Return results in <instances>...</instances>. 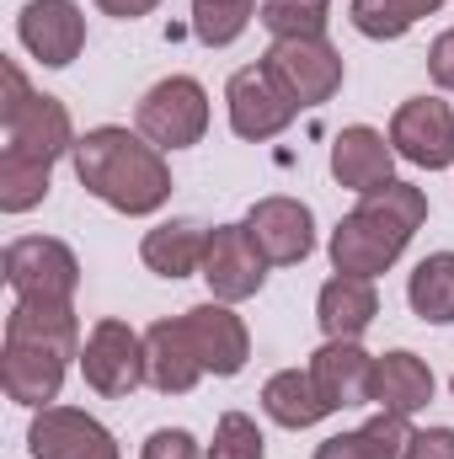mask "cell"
<instances>
[{
    "label": "cell",
    "mask_w": 454,
    "mask_h": 459,
    "mask_svg": "<svg viewBox=\"0 0 454 459\" xmlns=\"http://www.w3.org/2000/svg\"><path fill=\"white\" fill-rule=\"evenodd\" d=\"M262 411H267L278 428H289V433L316 428V422H327V417H332V406L321 401V390H316L310 368H278V374L262 385Z\"/></svg>",
    "instance_id": "obj_22"
},
{
    "label": "cell",
    "mask_w": 454,
    "mask_h": 459,
    "mask_svg": "<svg viewBox=\"0 0 454 459\" xmlns=\"http://www.w3.org/2000/svg\"><path fill=\"white\" fill-rule=\"evenodd\" d=\"M81 374L86 385L102 395V401H123L134 395L139 385H150V368H144V337L118 321V316H102L86 342H81Z\"/></svg>",
    "instance_id": "obj_7"
},
{
    "label": "cell",
    "mask_w": 454,
    "mask_h": 459,
    "mask_svg": "<svg viewBox=\"0 0 454 459\" xmlns=\"http://www.w3.org/2000/svg\"><path fill=\"white\" fill-rule=\"evenodd\" d=\"M27 455L32 459H123L118 455V438L92 417V411L59 406V401L43 406V411H32Z\"/></svg>",
    "instance_id": "obj_11"
},
{
    "label": "cell",
    "mask_w": 454,
    "mask_h": 459,
    "mask_svg": "<svg viewBox=\"0 0 454 459\" xmlns=\"http://www.w3.org/2000/svg\"><path fill=\"white\" fill-rule=\"evenodd\" d=\"M161 0H97V11H108L118 22H139V16H150Z\"/></svg>",
    "instance_id": "obj_33"
},
{
    "label": "cell",
    "mask_w": 454,
    "mask_h": 459,
    "mask_svg": "<svg viewBox=\"0 0 454 459\" xmlns=\"http://www.w3.org/2000/svg\"><path fill=\"white\" fill-rule=\"evenodd\" d=\"M225 113L235 139L246 144H262V139H278L294 117H300V102L273 81L267 65H246L225 81Z\"/></svg>",
    "instance_id": "obj_9"
},
{
    "label": "cell",
    "mask_w": 454,
    "mask_h": 459,
    "mask_svg": "<svg viewBox=\"0 0 454 459\" xmlns=\"http://www.w3.org/2000/svg\"><path fill=\"white\" fill-rule=\"evenodd\" d=\"M428 401H433V368L417 352L396 347V352L374 358V406L380 411L417 417V411H428Z\"/></svg>",
    "instance_id": "obj_20"
},
{
    "label": "cell",
    "mask_w": 454,
    "mask_h": 459,
    "mask_svg": "<svg viewBox=\"0 0 454 459\" xmlns=\"http://www.w3.org/2000/svg\"><path fill=\"white\" fill-rule=\"evenodd\" d=\"M240 225L251 235V246L267 256V267H294L316 251V214L300 198H284V193L257 198Z\"/></svg>",
    "instance_id": "obj_10"
},
{
    "label": "cell",
    "mask_w": 454,
    "mask_h": 459,
    "mask_svg": "<svg viewBox=\"0 0 454 459\" xmlns=\"http://www.w3.org/2000/svg\"><path fill=\"white\" fill-rule=\"evenodd\" d=\"M390 144L423 171L454 166V108L444 97H406L390 117Z\"/></svg>",
    "instance_id": "obj_12"
},
{
    "label": "cell",
    "mask_w": 454,
    "mask_h": 459,
    "mask_svg": "<svg viewBox=\"0 0 454 459\" xmlns=\"http://www.w3.org/2000/svg\"><path fill=\"white\" fill-rule=\"evenodd\" d=\"M139 459H209V449H198V438L188 428H155L144 438Z\"/></svg>",
    "instance_id": "obj_30"
},
{
    "label": "cell",
    "mask_w": 454,
    "mask_h": 459,
    "mask_svg": "<svg viewBox=\"0 0 454 459\" xmlns=\"http://www.w3.org/2000/svg\"><path fill=\"white\" fill-rule=\"evenodd\" d=\"M48 182H54V166L32 160V155H16V150H0V209L5 214H27L48 198Z\"/></svg>",
    "instance_id": "obj_26"
},
{
    "label": "cell",
    "mask_w": 454,
    "mask_h": 459,
    "mask_svg": "<svg viewBox=\"0 0 454 459\" xmlns=\"http://www.w3.org/2000/svg\"><path fill=\"white\" fill-rule=\"evenodd\" d=\"M406 305L428 326H454V251H433L406 278Z\"/></svg>",
    "instance_id": "obj_23"
},
{
    "label": "cell",
    "mask_w": 454,
    "mask_h": 459,
    "mask_svg": "<svg viewBox=\"0 0 454 459\" xmlns=\"http://www.w3.org/2000/svg\"><path fill=\"white\" fill-rule=\"evenodd\" d=\"M257 22H262L273 38H327L332 0H262Z\"/></svg>",
    "instance_id": "obj_28"
},
{
    "label": "cell",
    "mask_w": 454,
    "mask_h": 459,
    "mask_svg": "<svg viewBox=\"0 0 454 459\" xmlns=\"http://www.w3.org/2000/svg\"><path fill=\"white\" fill-rule=\"evenodd\" d=\"M380 316V289L374 278H353V273H332L316 294V321L327 332V342H358Z\"/></svg>",
    "instance_id": "obj_18"
},
{
    "label": "cell",
    "mask_w": 454,
    "mask_h": 459,
    "mask_svg": "<svg viewBox=\"0 0 454 459\" xmlns=\"http://www.w3.org/2000/svg\"><path fill=\"white\" fill-rule=\"evenodd\" d=\"M310 379L332 411L374 401V358L363 352V342H321L310 352Z\"/></svg>",
    "instance_id": "obj_17"
},
{
    "label": "cell",
    "mask_w": 454,
    "mask_h": 459,
    "mask_svg": "<svg viewBox=\"0 0 454 459\" xmlns=\"http://www.w3.org/2000/svg\"><path fill=\"white\" fill-rule=\"evenodd\" d=\"M144 368H150V385L161 395H188L209 374L204 358H198V347H193V337H188V326H182V316L177 321H155L144 332Z\"/></svg>",
    "instance_id": "obj_19"
},
{
    "label": "cell",
    "mask_w": 454,
    "mask_h": 459,
    "mask_svg": "<svg viewBox=\"0 0 454 459\" xmlns=\"http://www.w3.org/2000/svg\"><path fill=\"white\" fill-rule=\"evenodd\" d=\"M0 81H5V102H0V128H5V150L16 155H32L43 166L75 155V123H70V108L48 91H32L27 75L5 59L0 65Z\"/></svg>",
    "instance_id": "obj_4"
},
{
    "label": "cell",
    "mask_w": 454,
    "mask_h": 459,
    "mask_svg": "<svg viewBox=\"0 0 454 459\" xmlns=\"http://www.w3.org/2000/svg\"><path fill=\"white\" fill-rule=\"evenodd\" d=\"M401 459H454V428H412Z\"/></svg>",
    "instance_id": "obj_31"
},
{
    "label": "cell",
    "mask_w": 454,
    "mask_h": 459,
    "mask_svg": "<svg viewBox=\"0 0 454 459\" xmlns=\"http://www.w3.org/2000/svg\"><path fill=\"white\" fill-rule=\"evenodd\" d=\"M428 220V193L412 187V182H385L374 193L358 198L353 214H342L327 251H332V267L353 273V278H380L401 262V251L412 246V235Z\"/></svg>",
    "instance_id": "obj_3"
},
{
    "label": "cell",
    "mask_w": 454,
    "mask_h": 459,
    "mask_svg": "<svg viewBox=\"0 0 454 459\" xmlns=\"http://www.w3.org/2000/svg\"><path fill=\"white\" fill-rule=\"evenodd\" d=\"M134 128L155 144V150H188L209 134V91L193 75H166L155 81L139 108H134Z\"/></svg>",
    "instance_id": "obj_5"
},
{
    "label": "cell",
    "mask_w": 454,
    "mask_h": 459,
    "mask_svg": "<svg viewBox=\"0 0 454 459\" xmlns=\"http://www.w3.org/2000/svg\"><path fill=\"white\" fill-rule=\"evenodd\" d=\"M450 0H347V22L369 38V43H396L406 38L423 16L444 11Z\"/></svg>",
    "instance_id": "obj_25"
},
{
    "label": "cell",
    "mask_w": 454,
    "mask_h": 459,
    "mask_svg": "<svg viewBox=\"0 0 454 459\" xmlns=\"http://www.w3.org/2000/svg\"><path fill=\"white\" fill-rule=\"evenodd\" d=\"M182 326H188V337H193L204 368H209L214 379H235V374L246 368V358H251V332H246V321L230 310L225 299H209V305L182 310Z\"/></svg>",
    "instance_id": "obj_15"
},
{
    "label": "cell",
    "mask_w": 454,
    "mask_h": 459,
    "mask_svg": "<svg viewBox=\"0 0 454 459\" xmlns=\"http://www.w3.org/2000/svg\"><path fill=\"white\" fill-rule=\"evenodd\" d=\"M209 459H267V438H262V428H257L246 411H225V417L214 422Z\"/></svg>",
    "instance_id": "obj_29"
},
{
    "label": "cell",
    "mask_w": 454,
    "mask_h": 459,
    "mask_svg": "<svg viewBox=\"0 0 454 459\" xmlns=\"http://www.w3.org/2000/svg\"><path fill=\"white\" fill-rule=\"evenodd\" d=\"M332 182L347 193H374L385 182H396V144L390 134L369 128V123H347L332 139Z\"/></svg>",
    "instance_id": "obj_16"
},
{
    "label": "cell",
    "mask_w": 454,
    "mask_h": 459,
    "mask_svg": "<svg viewBox=\"0 0 454 459\" xmlns=\"http://www.w3.org/2000/svg\"><path fill=\"white\" fill-rule=\"evenodd\" d=\"M5 283L16 299H38V305H75L81 289V262L65 240L54 235H16L5 246Z\"/></svg>",
    "instance_id": "obj_6"
},
{
    "label": "cell",
    "mask_w": 454,
    "mask_h": 459,
    "mask_svg": "<svg viewBox=\"0 0 454 459\" xmlns=\"http://www.w3.org/2000/svg\"><path fill=\"white\" fill-rule=\"evenodd\" d=\"M406 438H412L406 417H396V411H374L363 428L327 438V444L316 449V459H401Z\"/></svg>",
    "instance_id": "obj_24"
},
{
    "label": "cell",
    "mask_w": 454,
    "mask_h": 459,
    "mask_svg": "<svg viewBox=\"0 0 454 459\" xmlns=\"http://www.w3.org/2000/svg\"><path fill=\"white\" fill-rule=\"evenodd\" d=\"M198 278L209 283L214 299L240 305V299L262 294V283H267V256L251 246L246 225H214L209 230V251H204V273H198Z\"/></svg>",
    "instance_id": "obj_14"
},
{
    "label": "cell",
    "mask_w": 454,
    "mask_h": 459,
    "mask_svg": "<svg viewBox=\"0 0 454 459\" xmlns=\"http://www.w3.org/2000/svg\"><path fill=\"white\" fill-rule=\"evenodd\" d=\"M16 38L43 70H65L86 48V11L75 0H27L16 16Z\"/></svg>",
    "instance_id": "obj_13"
},
{
    "label": "cell",
    "mask_w": 454,
    "mask_h": 459,
    "mask_svg": "<svg viewBox=\"0 0 454 459\" xmlns=\"http://www.w3.org/2000/svg\"><path fill=\"white\" fill-rule=\"evenodd\" d=\"M257 16V0H193V38L204 48H230Z\"/></svg>",
    "instance_id": "obj_27"
},
{
    "label": "cell",
    "mask_w": 454,
    "mask_h": 459,
    "mask_svg": "<svg viewBox=\"0 0 454 459\" xmlns=\"http://www.w3.org/2000/svg\"><path fill=\"white\" fill-rule=\"evenodd\" d=\"M70 358H81V321L75 305H38L16 299L5 316V342H0V385L16 406H54L70 374Z\"/></svg>",
    "instance_id": "obj_1"
},
{
    "label": "cell",
    "mask_w": 454,
    "mask_h": 459,
    "mask_svg": "<svg viewBox=\"0 0 454 459\" xmlns=\"http://www.w3.org/2000/svg\"><path fill=\"white\" fill-rule=\"evenodd\" d=\"M450 390H454V379H450Z\"/></svg>",
    "instance_id": "obj_34"
},
{
    "label": "cell",
    "mask_w": 454,
    "mask_h": 459,
    "mask_svg": "<svg viewBox=\"0 0 454 459\" xmlns=\"http://www.w3.org/2000/svg\"><path fill=\"white\" fill-rule=\"evenodd\" d=\"M262 65L273 70V81L300 102V108H321L342 91V54L327 38H273V48L262 54Z\"/></svg>",
    "instance_id": "obj_8"
},
{
    "label": "cell",
    "mask_w": 454,
    "mask_h": 459,
    "mask_svg": "<svg viewBox=\"0 0 454 459\" xmlns=\"http://www.w3.org/2000/svg\"><path fill=\"white\" fill-rule=\"evenodd\" d=\"M204 251H209V230L193 225V220H166L139 240V256L155 278H193L204 273Z\"/></svg>",
    "instance_id": "obj_21"
},
{
    "label": "cell",
    "mask_w": 454,
    "mask_h": 459,
    "mask_svg": "<svg viewBox=\"0 0 454 459\" xmlns=\"http://www.w3.org/2000/svg\"><path fill=\"white\" fill-rule=\"evenodd\" d=\"M428 75H433L439 91H454V27L428 43Z\"/></svg>",
    "instance_id": "obj_32"
},
{
    "label": "cell",
    "mask_w": 454,
    "mask_h": 459,
    "mask_svg": "<svg viewBox=\"0 0 454 459\" xmlns=\"http://www.w3.org/2000/svg\"><path fill=\"white\" fill-rule=\"evenodd\" d=\"M75 177L81 187L108 204L113 214H128V220H144L155 209H166L171 198V166H166V150H155L139 128H118V123H102V128H86L75 139Z\"/></svg>",
    "instance_id": "obj_2"
}]
</instances>
